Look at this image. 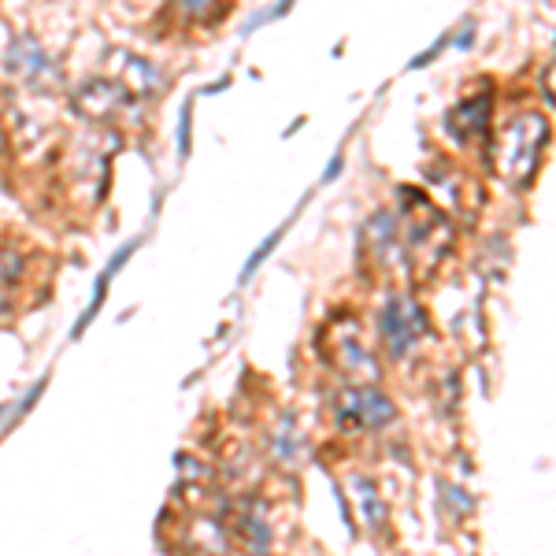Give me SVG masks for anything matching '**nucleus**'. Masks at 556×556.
Returning a JSON list of instances; mask_svg holds the SVG:
<instances>
[{
	"label": "nucleus",
	"mask_w": 556,
	"mask_h": 556,
	"mask_svg": "<svg viewBox=\"0 0 556 556\" xmlns=\"http://www.w3.org/2000/svg\"><path fill=\"white\" fill-rule=\"evenodd\" d=\"M338 416L356 427H386L397 416V408H393V401L386 397L382 390H375V386H356V390H345L342 397H338Z\"/></svg>",
	"instance_id": "nucleus-3"
},
{
	"label": "nucleus",
	"mask_w": 556,
	"mask_h": 556,
	"mask_svg": "<svg viewBox=\"0 0 556 556\" xmlns=\"http://www.w3.org/2000/svg\"><path fill=\"white\" fill-rule=\"evenodd\" d=\"M545 115L538 112H523L516 119H508V127L501 130V172H505L513 182L519 186H531V178L542 164V146H545Z\"/></svg>",
	"instance_id": "nucleus-1"
},
{
	"label": "nucleus",
	"mask_w": 556,
	"mask_h": 556,
	"mask_svg": "<svg viewBox=\"0 0 556 556\" xmlns=\"http://www.w3.org/2000/svg\"><path fill=\"white\" fill-rule=\"evenodd\" d=\"M8 67H12L15 75H41V71L49 67V60H45L41 45L34 38H15L12 49H8Z\"/></svg>",
	"instance_id": "nucleus-4"
},
{
	"label": "nucleus",
	"mask_w": 556,
	"mask_h": 556,
	"mask_svg": "<svg viewBox=\"0 0 556 556\" xmlns=\"http://www.w3.org/2000/svg\"><path fill=\"white\" fill-rule=\"evenodd\" d=\"M427 330V316L419 312V304L412 298H390L382 308V338L386 349L393 356H405L412 345L424 338Z\"/></svg>",
	"instance_id": "nucleus-2"
},
{
	"label": "nucleus",
	"mask_w": 556,
	"mask_h": 556,
	"mask_svg": "<svg viewBox=\"0 0 556 556\" xmlns=\"http://www.w3.org/2000/svg\"><path fill=\"white\" fill-rule=\"evenodd\" d=\"M278 238H282V230H275V235H271V238H267V241H264V245H260V249H256V253H253V260H249V264H245V271H241V278H249V275H253V271H256V267H260V264H264V256H267V253H271V249L278 245Z\"/></svg>",
	"instance_id": "nucleus-6"
},
{
	"label": "nucleus",
	"mask_w": 556,
	"mask_h": 556,
	"mask_svg": "<svg viewBox=\"0 0 556 556\" xmlns=\"http://www.w3.org/2000/svg\"><path fill=\"white\" fill-rule=\"evenodd\" d=\"M486 112H490V97L486 93L464 101L450 115V134H453V138H468L471 130H482V119H486Z\"/></svg>",
	"instance_id": "nucleus-5"
}]
</instances>
